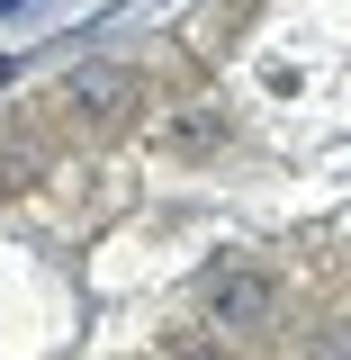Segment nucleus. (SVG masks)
Returning a JSON list of instances; mask_svg holds the SVG:
<instances>
[{"label":"nucleus","mask_w":351,"mask_h":360,"mask_svg":"<svg viewBox=\"0 0 351 360\" xmlns=\"http://www.w3.org/2000/svg\"><path fill=\"white\" fill-rule=\"evenodd\" d=\"M198 307H208V324H262L279 307V288H270L262 270H243V262H217L198 279Z\"/></svg>","instance_id":"1"},{"label":"nucleus","mask_w":351,"mask_h":360,"mask_svg":"<svg viewBox=\"0 0 351 360\" xmlns=\"http://www.w3.org/2000/svg\"><path fill=\"white\" fill-rule=\"evenodd\" d=\"M135 99H144V82H135L127 63H90V72H72V108H82V117H99V127H117Z\"/></svg>","instance_id":"2"},{"label":"nucleus","mask_w":351,"mask_h":360,"mask_svg":"<svg viewBox=\"0 0 351 360\" xmlns=\"http://www.w3.org/2000/svg\"><path fill=\"white\" fill-rule=\"evenodd\" d=\"M217 135H225V117H217V108H198V117H180V127H172V144H180V153H208Z\"/></svg>","instance_id":"3"},{"label":"nucleus","mask_w":351,"mask_h":360,"mask_svg":"<svg viewBox=\"0 0 351 360\" xmlns=\"http://www.w3.org/2000/svg\"><path fill=\"white\" fill-rule=\"evenodd\" d=\"M172 360H234V352H217V342H172Z\"/></svg>","instance_id":"4"}]
</instances>
